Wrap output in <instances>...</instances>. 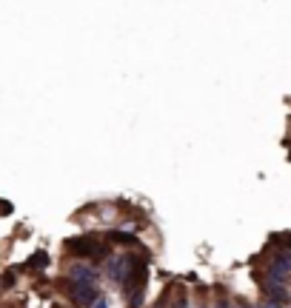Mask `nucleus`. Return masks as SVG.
Returning a JSON list of instances; mask_svg holds the SVG:
<instances>
[{"label": "nucleus", "mask_w": 291, "mask_h": 308, "mask_svg": "<svg viewBox=\"0 0 291 308\" xmlns=\"http://www.w3.org/2000/svg\"><path fill=\"white\" fill-rule=\"evenodd\" d=\"M146 280H149V257H128V274H126V300L128 308H140L146 297Z\"/></svg>", "instance_id": "nucleus-1"}, {"label": "nucleus", "mask_w": 291, "mask_h": 308, "mask_svg": "<svg viewBox=\"0 0 291 308\" xmlns=\"http://www.w3.org/2000/svg\"><path fill=\"white\" fill-rule=\"evenodd\" d=\"M66 251H71V254L80 257V260H100V257H109L112 246L103 243L97 234H86V237L69 240V243H66Z\"/></svg>", "instance_id": "nucleus-2"}, {"label": "nucleus", "mask_w": 291, "mask_h": 308, "mask_svg": "<svg viewBox=\"0 0 291 308\" xmlns=\"http://www.w3.org/2000/svg\"><path fill=\"white\" fill-rule=\"evenodd\" d=\"M291 277V251H277V254H271V260H268V274L266 280H274V283H286Z\"/></svg>", "instance_id": "nucleus-3"}, {"label": "nucleus", "mask_w": 291, "mask_h": 308, "mask_svg": "<svg viewBox=\"0 0 291 308\" xmlns=\"http://www.w3.org/2000/svg\"><path fill=\"white\" fill-rule=\"evenodd\" d=\"M66 291H69V297L74 300V306H80V308L94 306V300L100 297L94 285H77V283H69V280H66Z\"/></svg>", "instance_id": "nucleus-4"}, {"label": "nucleus", "mask_w": 291, "mask_h": 308, "mask_svg": "<svg viewBox=\"0 0 291 308\" xmlns=\"http://www.w3.org/2000/svg\"><path fill=\"white\" fill-rule=\"evenodd\" d=\"M106 274H109L112 283H123L126 274H128V257H123V254L109 257V262H106Z\"/></svg>", "instance_id": "nucleus-5"}, {"label": "nucleus", "mask_w": 291, "mask_h": 308, "mask_svg": "<svg viewBox=\"0 0 291 308\" xmlns=\"http://www.w3.org/2000/svg\"><path fill=\"white\" fill-rule=\"evenodd\" d=\"M97 280V271H94L92 265H86V262H74L69 268V283H77V285H94Z\"/></svg>", "instance_id": "nucleus-6"}, {"label": "nucleus", "mask_w": 291, "mask_h": 308, "mask_svg": "<svg viewBox=\"0 0 291 308\" xmlns=\"http://www.w3.org/2000/svg\"><path fill=\"white\" fill-rule=\"evenodd\" d=\"M46 265H49L46 251H37V254H32V260L26 262V268H29V271H37V268H46Z\"/></svg>", "instance_id": "nucleus-7"}, {"label": "nucleus", "mask_w": 291, "mask_h": 308, "mask_svg": "<svg viewBox=\"0 0 291 308\" xmlns=\"http://www.w3.org/2000/svg\"><path fill=\"white\" fill-rule=\"evenodd\" d=\"M3 285H6V288H12V285H14V268L3 274Z\"/></svg>", "instance_id": "nucleus-8"}, {"label": "nucleus", "mask_w": 291, "mask_h": 308, "mask_svg": "<svg viewBox=\"0 0 291 308\" xmlns=\"http://www.w3.org/2000/svg\"><path fill=\"white\" fill-rule=\"evenodd\" d=\"M9 211H12V205H9V203H3V200H0V214H9Z\"/></svg>", "instance_id": "nucleus-9"}, {"label": "nucleus", "mask_w": 291, "mask_h": 308, "mask_svg": "<svg viewBox=\"0 0 291 308\" xmlns=\"http://www.w3.org/2000/svg\"><path fill=\"white\" fill-rule=\"evenodd\" d=\"M257 308H283V306H280V303H271V300H268V303H263V306H257Z\"/></svg>", "instance_id": "nucleus-10"}, {"label": "nucleus", "mask_w": 291, "mask_h": 308, "mask_svg": "<svg viewBox=\"0 0 291 308\" xmlns=\"http://www.w3.org/2000/svg\"><path fill=\"white\" fill-rule=\"evenodd\" d=\"M92 308H106V300L103 297H97V300H94V306Z\"/></svg>", "instance_id": "nucleus-11"}, {"label": "nucleus", "mask_w": 291, "mask_h": 308, "mask_svg": "<svg viewBox=\"0 0 291 308\" xmlns=\"http://www.w3.org/2000/svg\"><path fill=\"white\" fill-rule=\"evenodd\" d=\"M214 308H229V303H226V300H220V303H214Z\"/></svg>", "instance_id": "nucleus-12"}, {"label": "nucleus", "mask_w": 291, "mask_h": 308, "mask_svg": "<svg viewBox=\"0 0 291 308\" xmlns=\"http://www.w3.org/2000/svg\"><path fill=\"white\" fill-rule=\"evenodd\" d=\"M154 308H166V306H163V303H160V306H154Z\"/></svg>", "instance_id": "nucleus-13"}, {"label": "nucleus", "mask_w": 291, "mask_h": 308, "mask_svg": "<svg viewBox=\"0 0 291 308\" xmlns=\"http://www.w3.org/2000/svg\"><path fill=\"white\" fill-rule=\"evenodd\" d=\"M200 308H206V306H200Z\"/></svg>", "instance_id": "nucleus-14"}]
</instances>
